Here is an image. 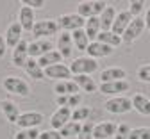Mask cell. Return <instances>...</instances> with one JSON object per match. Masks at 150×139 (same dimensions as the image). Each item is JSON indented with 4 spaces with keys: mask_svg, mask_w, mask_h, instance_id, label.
<instances>
[{
    "mask_svg": "<svg viewBox=\"0 0 150 139\" xmlns=\"http://www.w3.org/2000/svg\"><path fill=\"white\" fill-rule=\"evenodd\" d=\"M2 87L14 95V96H20V98H27L30 95V86L29 82H25L22 77H16V75H7L4 80H2Z\"/></svg>",
    "mask_w": 150,
    "mask_h": 139,
    "instance_id": "obj_1",
    "label": "cell"
},
{
    "mask_svg": "<svg viewBox=\"0 0 150 139\" xmlns=\"http://www.w3.org/2000/svg\"><path fill=\"white\" fill-rule=\"evenodd\" d=\"M98 70V61L97 59H91L88 55H82V57H77L70 63V71L71 75H89L95 73Z\"/></svg>",
    "mask_w": 150,
    "mask_h": 139,
    "instance_id": "obj_2",
    "label": "cell"
},
{
    "mask_svg": "<svg viewBox=\"0 0 150 139\" xmlns=\"http://www.w3.org/2000/svg\"><path fill=\"white\" fill-rule=\"evenodd\" d=\"M38 39H48L50 36H55L59 32V25L54 18H43V20H36V23L30 30Z\"/></svg>",
    "mask_w": 150,
    "mask_h": 139,
    "instance_id": "obj_3",
    "label": "cell"
},
{
    "mask_svg": "<svg viewBox=\"0 0 150 139\" xmlns=\"http://www.w3.org/2000/svg\"><path fill=\"white\" fill-rule=\"evenodd\" d=\"M55 22H57L61 32H73V30L84 29L86 20L81 18L77 13H64V14H61L59 18H55Z\"/></svg>",
    "mask_w": 150,
    "mask_h": 139,
    "instance_id": "obj_4",
    "label": "cell"
},
{
    "mask_svg": "<svg viewBox=\"0 0 150 139\" xmlns=\"http://www.w3.org/2000/svg\"><path fill=\"white\" fill-rule=\"evenodd\" d=\"M104 109L111 114H125L129 111H132V98L129 96H111L109 100H105Z\"/></svg>",
    "mask_w": 150,
    "mask_h": 139,
    "instance_id": "obj_5",
    "label": "cell"
},
{
    "mask_svg": "<svg viewBox=\"0 0 150 139\" xmlns=\"http://www.w3.org/2000/svg\"><path fill=\"white\" fill-rule=\"evenodd\" d=\"M45 121V116L38 111H27L18 116V120L14 125H18V128H38Z\"/></svg>",
    "mask_w": 150,
    "mask_h": 139,
    "instance_id": "obj_6",
    "label": "cell"
},
{
    "mask_svg": "<svg viewBox=\"0 0 150 139\" xmlns=\"http://www.w3.org/2000/svg\"><path fill=\"white\" fill-rule=\"evenodd\" d=\"M143 30H145V20L143 18H132V22L129 23V27L122 34V43H125V45L134 43L136 39L143 34Z\"/></svg>",
    "mask_w": 150,
    "mask_h": 139,
    "instance_id": "obj_7",
    "label": "cell"
},
{
    "mask_svg": "<svg viewBox=\"0 0 150 139\" xmlns=\"http://www.w3.org/2000/svg\"><path fill=\"white\" fill-rule=\"evenodd\" d=\"M130 89V84L127 80H116V82H100L98 91L107 96H122Z\"/></svg>",
    "mask_w": 150,
    "mask_h": 139,
    "instance_id": "obj_8",
    "label": "cell"
},
{
    "mask_svg": "<svg viewBox=\"0 0 150 139\" xmlns=\"http://www.w3.org/2000/svg\"><path fill=\"white\" fill-rule=\"evenodd\" d=\"M29 61V43L25 39H22L14 48H13V55H11V63L16 68H25Z\"/></svg>",
    "mask_w": 150,
    "mask_h": 139,
    "instance_id": "obj_9",
    "label": "cell"
},
{
    "mask_svg": "<svg viewBox=\"0 0 150 139\" xmlns=\"http://www.w3.org/2000/svg\"><path fill=\"white\" fill-rule=\"evenodd\" d=\"M118 125L115 121L104 120L100 123H95V128H93V139H111L115 137Z\"/></svg>",
    "mask_w": 150,
    "mask_h": 139,
    "instance_id": "obj_10",
    "label": "cell"
},
{
    "mask_svg": "<svg viewBox=\"0 0 150 139\" xmlns=\"http://www.w3.org/2000/svg\"><path fill=\"white\" fill-rule=\"evenodd\" d=\"M54 50V45L50 39H34L29 43V57L30 59H40L47 52Z\"/></svg>",
    "mask_w": 150,
    "mask_h": 139,
    "instance_id": "obj_11",
    "label": "cell"
},
{
    "mask_svg": "<svg viewBox=\"0 0 150 139\" xmlns=\"http://www.w3.org/2000/svg\"><path fill=\"white\" fill-rule=\"evenodd\" d=\"M75 45H73V39H71V32H61L57 36V52L61 54L63 59H70L73 55Z\"/></svg>",
    "mask_w": 150,
    "mask_h": 139,
    "instance_id": "obj_12",
    "label": "cell"
},
{
    "mask_svg": "<svg viewBox=\"0 0 150 139\" xmlns=\"http://www.w3.org/2000/svg\"><path fill=\"white\" fill-rule=\"evenodd\" d=\"M52 78V80L59 82V80H70L71 77V71H70V66L66 64H54V66H48L45 68V78Z\"/></svg>",
    "mask_w": 150,
    "mask_h": 139,
    "instance_id": "obj_13",
    "label": "cell"
},
{
    "mask_svg": "<svg viewBox=\"0 0 150 139\" xmlns=\"http://www.w3.org/2000/svg\"><path fill=\"white\" fill-rule=\"evenodd\" d=\"M71 120V109L68 107H57L54 111V114L50 116V125L54 130H61L68 121Z\"/></svg>",
    "mask_w": 150,
    "mask_h": 139,
    "instance_id": "obj_14",
    "label": "cell"
},
{
    "mask_svg": "<svg viewBox=\"0 0 150 139\" xmlns=\"http://www.w3.org/2000/svg\"><path fill=\"white\" fill-rule=\"evenodd\" d=\"M18 23L22 25L23 30H32L34 23H36V14H34V9L27 7L25 4L20 6V9H18Z\"/></svg>",
    "mask_w": 150,
    "mask_h": 139,
    "instance_id": "obj_15",
    "label": "cell"
},
{
    "mask_svg": "<svg viewBox=\"0 0 150 139\" xmlns=\"http://www.w3.org/2000/svg\"><path fill=\"white\" fill-rule=\"evenodd\" d=\"M22 34H23V29L18 22H13L7 29H6V34H4V39L7 43V48H14L18 43L22 41Z\"/></svg>",
    "mask_w": 150,
    "mask_h": 139,
    "instance_id": "obj_16",
    "label": "cell"
},
{
    "mask_svg": "<svg viewBox=\"0 0 150 139\" xmlns=\"http://www.w3.org/2000/svg\"><path fill=\"white\" fill-rule=\"evenodd\" d=\"M130 22H132V14L129 13V9L127 11H118L116 20H115V23H112V27H111V32H115L116 36L122 37V34L125 32V29L129 27Z\"/></svg>",
    "mask_w": 150,
    "mask_h": 139,
    "instance_id": "obj_17",
    "label": "cell"
},
{
    "mask_svg": "<svg viewBox=\"0 0 150 139\" xmlns=\"http://www.w3.org/2000/svg\"><path fill=\"white\" fill-rule=\"evenodd\" d=\"M112 50L115 48H111V47H107V45H104L100 41H91L88 45V48H86V54L91 59H98V57H109L112 54Z\"/></svg>",
    "mask_w": 150,
    "mask_h": 139,
    "instance_id": "obj_18",
    "label": "cell"
},
{
    "mask_svg": "<svg viewBox=\"0 0 150 139\" xmlns=\"http://www.w3.org/2000/svg\"><path fill=\"white\" fill-rule=\"evenodd\" d=\"M0 111H2L4 118L9 123H16L18 116H20V107H18L13 100H0Z\"/></svg>",
    "mask_w": 150,
    "mask_h": 139,
    "instance_id": "obj_19",
    "label": "cell"
},
{
    "mask_svg": "<svg viewBox=\"0 0 150 139\" xmlns=\"http://www.w3.org/2000/svg\"><path fill=\"white\" fill-rule=\"evenodd\" d=\"M127 71L120 66H111L100 71V80L102 82H116V80H125Z\"/></svg>",
    "mask_w": 150,
    "mask_h": 139,
    "instance_id": "obj_20",
    "label": "cell"
},
{
    "mask_svg": "<svg viewBox=\"0 0 150 139\" xmlns=\"http://www.w3.org/2000/svg\"><path fill=\"white\" fill-rule=\"evenodd\" d=\"M84 32L89 39V43L91 41H97V37L98 34L102 32V23H100V18L98 16H91L86 20V23H84Z\"/></svg>",
    "mask_w": 150,
    "mask_h": 139,
    "instance_id": "obj_21",
    "label": "cell"
},
{
    "mask_svg": "<svg viewBox=\"0 0 150 139\" xmlns=\"http://www.w3.org/2000/svg\"><path fill=\"white\" fill-rule=\"evenodd\" d=\"M71 80L77 84V87H79V91H84V93H97L98 91V86H97V82L93 80V78L89 77V75H73V78Z\"/></svg>",
    "mask_w": 150,
    "mask_h": 139,
    "instance_id": "obj_22",
    "label": "cell"
},
{
    "mask_svg": "<svg viewBox=\"0 0 150 139\" xmlns=\"http://www.w3.org/2000/svg\"><path fill=\"white\" fill-rule=\"evenodd\" d=\"M54 93L55 96H70V95H77L79 93V87L77 84H75L71 78L70 80H59V82H55L54 84Z\"/></svg>",
    "mask_w": 150,
    "mask_h": 139,
    "instance_id": "obj_23",
    "label": "cell"
},
{
    "mask_svg": "<svg viewBox=\"0 0 150 139\" xmlns=\"http://www.w3.org/2000/svg\"><path fill=\"white\" fill-rule=\"evenodd\" d=\"M132 109L139 112L141 116H150V98L146 95L136 93L132 96Z\"/></svg>",
    "mask_w": 150,
    "mask_h": 139,
    "instance_id": "obj_24",
    "label": "cell"
},
{
    "mask_svg": "<svg viewBox=\"0 0 150 139\" xmlns=\"http://www.w3.org/2000/svg\"><path fill=\"white\" fill-rule=\"evenodd\" d=\"M25 73L32 78V80H45V70L38 64V59H30L29 57V61L25 64Z\"/></svg>",
    "mask_w": 150,
    "mask_h": 139,
    "instance_id": "obj_25",
    "label": "cell"
},
{
    "mask_svg": "<svg viewBox=\"0 0 150 139\" xmlns=\"http://www.w3.org/2000/svg\"><path fill=\"white\" fill-rule=\"evenodd\" d=\"M116 14H118V11H116V7H112V6H107L104 9V13L98 16L100 23H102V30H111L112 23H115V20H116Z\"/></svg>",
    "mask_w": 150,
    "mask_h": 139,
    "instance_id": "obj_26",
    "label": "cell"
},
{
    "mask_svg": "<svg viewBox=\"0 0 150 139\" xmlns=\"http://www.w3.org/2000/svg\"><path fill=\"white\" fill-rule=\"evenodd\" d=\"M61 61H63L61 54H59L57 50H50V52H47L45 55H41L40 59H38V64L45 70V68L54 66V64H61Z\"/></svg>",
    "mask_w": 150,
    "mask_h": 139,
    "instance_id": "obj_27",
    "label": "cell"
},
{
    "mask_svg": "<svg viewBox=\"0 0 150 139\" xmlns=\"http://www.w3.org/2000/svg\"><path fill=\"white\" fill-rule=\"evenodd\" d=\"M97 41H100V43H104V45H107L111 48H116V47L122 45V37L116 36L115 32H111V30H102L98 34V37H97Z\"/></svg>",
    "mask_w": 150,
    "mask_h": 139,
    "instance_id": "obj_28",
    "label": "cell"
},
{
    "mask_svg": "<svg viewBox=\"0 0 150 139\" xmlns=\"http://www.w3.org/2000/svg\"><path fill=\"white\" fill-rule=\"evenodd\" d=\"M71 39H73L75 48H77V50H84V52H86V48H88V45H89V39H88V36H86L84 29L73 30V32H71Z\"/></svg>",
    "mask_w": 150,
    "mask_h": 139,
    "instance_id": "obj_29",
    "label": "cell"
},
{
    "mask_svg": "<svg viewBox=\"0 0 150 139\" xmlns=\"http://www.w3.org/2000/svg\"><path fill=\"white\" fill-rule=\"evenodd\" d=\"M89 116H91V107L89 105H81V107L71 111V121L84 123V121L89 120Z\"/></svg>",
    "mask_w": 150,
    "mask_h": 139,
    "instance_id": "obj_30",
    "label": "cell"
},
{
    "mask_svg": "<svg viewBox=\"0 0 150 139\" xmlns=\"http://www.w3.org/2000/svg\"><path fill=\"white\" fill-rule=\"evenodd\" d=\"M59 132H61V137H66V139H70V137H77V135L81 134V123L70 120Z\"/></svg>",
    "mask_w": 150,
    "mask_h": 139,
    "instance_id": "obj_31",
    "label": "cell"
},
{
    "mask_svg": "<svg viewBox=\"0 0 150 139\" xmlns=\"http://www.w3.org/2000/svg\"><path fill=\"white\" fill-rule=\"evenodd\" d=\"M40 137V130L38 128H18L14 134V139H38Z\"/></svg>",
    "mask_w": 150,
    "mask_h": 139,
    "instance_id": "obj_32",
    "label": "cell"
},
{
    "mask_svg": "<svg viewBox=\"0 0 150 139\" xmlns=\"http://www.w3.org/2000/svg\"><path fill=\"white\" fill-rule=\"evenodd\" d=\"M77 14H79L81 18H84V20H88V18L93 16V6H91L89 0L79 2V6H77Z\"/></svg>",
    "mask_w": 150,
    "mask_h": 139,
    "instance_id": "obj_33",
    "label": "cell"
},
{
    "mask_svg": "<svg viewBox=\"0 0 150 139\" xmlns=\"http://www.w3.org/2000/svg\"><path fill=\"white\" fill-rule=\"evenodd\" d=\"M129 139H150V127H136V128H130Z\"/></svg>",
    "mask_w": 150,
    "mask_h": 139,
    "instance_id": "obj_34",
    "label": "cell"
},
{
    "mask_svg": "<svg viewBox=\"0 0 150 139\" xmlns=\"http://www.w3.org/2000/svg\"><path fill=\"white\" fill-rule=\"evenodd\" d=\"M145 6L146 4L143 2V0H134V2H130V6H129V13L132 14V18H139V14L146 9Z\"/></svg>",
    "mask_w": 150,
    "mask_h": 139,
    "instance_id": "obj_35",
    "label": "cell"
},
{
    "mask_svg": "<svg viewBox=\"0 0 150 139\" xmlns=\"http://www.w3.org/2000/svg\"><path fill=\"white\" fill-rule=\"evenodd\" d=\"M136 75H138V78H139L141 82L150 84V63H148V64L139 66V68H138V71H136Z\"/></svg>",
    "mask_w": 150,
    "mask_h": 139,
    "instance_id": "obj_36",
    "label": "cell"
},
{
    "mask_svg": "<svg viewBox=\"0 0 150 139\" xmlns=\"http://www.w3.org/2000/svg\"><path fill=\"white\" fill-rule=\"evenodd\" d=\"M129 134H130V127L127 123H120L118 128H116V134L112 139H129Z\"/></svg>",
    "mask_w": 150,
    "mask_h": 139,
    "instance_id": "obj_37",
    "label": "cell"
},
{
    "mask_svg": "<svg viewBox=\"0 0 150 139\" xmlns=\"http://www.w3.org/2000/svg\"><path fill=\"white\" fill-rule=\"evenodd\" d=\"M81 102H82V96L77 93V95H70L68 96V104H66V107L68 109H77V107H81Z\"/></svg>",
    "mask_w": 150,
    "mask_h": 139,
    "instance_id": "obj_38",
    "label": "cell"
},
{
    "mask_svg": "<svg viewBox=\"0 0 150 139\" xmlns=\"http://www.w3.org/2000/svg\"><path fill=\"white\" fill-rule=\"evenodd\" d=\"M38 139H63V137H61V132H59V130L50 128V130L40 132V137H38Z\"/></svg>",
    "mask_w": 150,
    "mask_h": 139,
    "instance_id": "obj_39",
    "label": "cell"
},
{
    "mask_svg": "<svg viewBox=\"0 0 150 139\" xmlns=\"http://www.w3.org/2000/svg\"><path fill=\"white\" fill-rule=\"evenodd\" d=\"M91 6H93V16H100L104 13V9L107 7V4L102 2V0H93Z\"/></svg>",
    "mask_w": 150,
    "mask_h": 139,
    "instance_id": "obj_40",
    "label": "cell"
},
{
    "mask_svg": "<svg viewBox=\"0 0 150 139\" xmlns=\"http://www.w3.org/2000/svg\"><path fill=\"white\" fill-rule=\"evenodd\" d=\"M22 4H25V6L30 7V9H43V7L47 6L45 0H25V2H22Z\"/></svg>",
    "mask_w": 150,
    "mask_h": 139,
    "instance_id": "obj_41",
    "label": "cell"
},
{
    "mask_svg": "<svg viewBox=\"0 0 150 139\" xmlns=\"http://www.w3.org/2000/svg\"><path fill=\"white\" fill-rule=\"evenodd\" d=\"M93 128H95V123H93V121H84V123H81V132H82V134L93 135Z\"/></svg>",
    "mask_w": 150,
    "mask_h": 139,
    "instance_id": "obj_42",
    "label": "cell"
},
{
    "mask_svg": "<svg viewBox=\"0 0 150 139\" xmlns=\"http://www.w3.org/2000/svg\"><path fill=\"white\" fill-rule=\"evenodd\" d=\"M6 54H7V43L4 39V34H0V61L6 57Z\"/></svg>",
    "mask_w": 150,
    "mask_h": 139,
    "instance_id": "obj_43",
    "label": "cell"
},
{
    "mask_svg": "<svg viewBox=\"0 0 150 139\" xmlns=\"http://www.w3.org/2000/svg\"><path fill=\"white\" fill-rule=\"evenodd\" d=\"M66 104H68V96H55V105L57 107H66Z\"/></svg>",
    "mask_w": 150,
    "mask_h": 139,
    "instance_id": "obj_44",
    "label": "cell"
},
{
    "mask_svg": "<svg viewBox=\"0 0 150 139\" xmlns=\"http://www.w3.org/2000/svg\"><path fill=\"white\" fill-rule=\"evenodd\" d=\"M143 20H145V29H146V30H150V7L146 9V16H145Z\"/></svg>",
    "mask_w": 150,
    "mask_h": 139,
    "instance_id": "obj_45",
    "label": "cell"
},
{
    "mask_svg": "<svg viewBox=\"0 0 150 139\" xmlns=\"http://www.w3.org/2000/svg\"><path fill=\"white\" fill-rule=\"evenodd\" d=\"M77 139H93V135H89V134H82V132H81V134L77 135Z\"/></svg>",
    "mask_w": 150,
    "mask_h": 139,
    "instance_id": "obj_46",
    "label": "cell"
}]
</instances>
